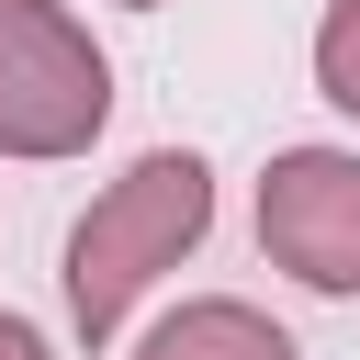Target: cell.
Instances as JSON below:
<instances>
[{
  "instance_id": "obj_1",
  "label": "cell",
  "mask_w": 360,
  "mask_h": 360,
  "mask_svg": "<svg viewBox=\"0 0 360 360\" xmlns=\"http://www.w3.org/2000/svg\"><path fill=\"white\" fill-rule=\"evenodd\" d=\"M214 236V169L191 146H146L124 180L90 191V214L68 225V326L101 349L124 338V315Z\"/></svg>"
},
{
  "instance_id": "obj_2",
  "label": "cell",
  "mask_w": 360,
  "mask_h": 360,
  "mask_svg": "<svg viewBox=\"0 0 360 360\" xmlns=\"http://www.w3.org/2000/svg\"><path fill=\"white\" fill-rule=\"evenodd\" d=\"M112 124V56L68 0H0V158H90Z\"/></svg>"
},
{
  "instance_id": "obj_3",
  "label": "cell",
  "mask_w": 360,
  "mask_h": 360,
  "mask_svg": "<svg viewBox=\"0 0 360 360\" xmlns=\"http://www.w3.org/2000/svg\"><path fill=\"white\" fill-rule=\"evenodd\" d=\"M259 248L304 292H360V146H281L259 180Z\"/></svg>"
},
{
  "instance_id": "obj_4",
  "label": "cell",
  "mask_w": 360,
  "mask_h": 360,
  "mask_svg": "<svg viewBox=\"0 0 360 360\" xmlns=\"http://www.w3.org/2000/svg\"><path fill=\"white\" fill-rule=\"evenodd\" d=\"M135 360H292V338L259 304H236V292H191V304H169L135 338Z\"/></svg>"
},
{
  "instance_id": "obj_5",
  "label": "cell",
  "mask_w": 360,
  "mask_h": 360,
  "mask_svg": "<svg viewBox=\"0 0 360 360\" xmlns=\"http://www.w3.org/2000/svg\"><path fill=\"white\" fill-rule=\"evenodd\" d=\"M315 90L360 124V0H326V22H315Z\"/></svg>"
},
{
  "instance_id": "obj_6",
  "label": "cell",
  "mask_w": 360,
  "mask_h": 360,
  "mask_svg": "<svg viewBox=\"0 0 360 360\" xmlns=\"http://www.w3.org/2000/svg\"><path fill=\"white\" fill-rule=\"evenodd\" d=\"M0 360H56V349H45V326H34V315H11V304H0Z\"/></svg>"
},
{
  "instance_id": "obj_7",
  "label": "cell",
  "mask_w": 360,
  "mask_h": 360,
  "mask_svg": "<svg viewBox=\"0 0 360 360\" xmlns=\"http://www.w3.org/2000/svg\"><path fill=\"white\" fill-rule=\"evenodd\" d=\"M124 11H158V0H124Z\"/></svg>"
}]
</instances>
